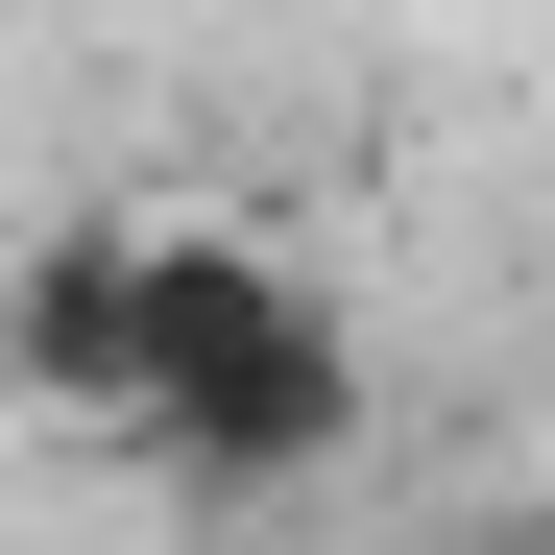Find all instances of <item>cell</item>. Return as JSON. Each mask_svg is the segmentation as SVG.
<instances>
[{"label": "cell", "mask_w": 555, "mask_h": 555, "mask_svg": "<svg viewBox=\"0 0 555 555\" xmlns=\"http://www.w3.org/2000/svg\"><path fill=\"white\" fill-rule=\"evenodd\" d=\"M507 555H555V531H507Z\"/></svg>", "instance_id": "cell-2"}, {"label": "cell", "mask_w": 555, "mask_h": 555, "mask_svg": "<svg viewBox=\"0 0 555 555\" xmlns=\"http://www.w3.org/2000/svg\"><path fill=\"white\" fill-rule=\"evenodd\" d=\"M25 362L73 411H121L145 459H218V483H291V459H338V314L291 291L266 242H218V218H98L25 291Z\"/></svg>", "instance_id": "cell-1"}]
</instances>
